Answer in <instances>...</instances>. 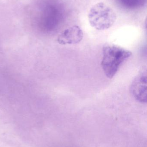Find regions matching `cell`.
Returning a JSON list of instances; mask_svg holds the SVG:
<instances>
[{"label":"cell","mask_w":147,"mask_h":147,"mask_svg":"<svg viewBox=\"0 0 147 147\" xmlns=\"http://www.w3.org/2000/svg\"><path fill=\"white\" fill-rule=\"evenodd\" d=\"M101 65L107 78L111 79L117 73L120 67L132 55V53L114 45H108L103 48Z\"/></svg>","instance_id":"obj_1"},{"label":"cell","mask_w":147,"mask_h":147,"mask_svg":"<svg viewBox=\"0 0 147 147\" xmlns=\"http://www.w3.org/2000/svg\"><path fill=\"white\" fill-rule=\"evenodd\" d=\"M83 32L78 26H73L64 30L58 37L57 41L61 45H74L81 42Z\"/></svg>","instance_id":"obj_4"},{"label":"cell","mask_w":147,"mask_h":147,"mask_svg":"<svg viewBox=\"0 0 147 147\" xmlns=\"http://www.w3.org/2000/svg\"><path fill=\"white\" fill-rule=\"evenodd\" d=\"M119 3L129 9H136L143 6L146 0H117Z\"/></svg>","instance_id":"obj_5"},{"label":"cell","mask_w":147,"mask_h":147,"mask_svg":"<svg viewBox=\"0 0 147 147\" xmlns=\"http://www.w3.org/2000/svg\"><path fill=\"white\" fill-rule=\"evenodd\" d=\"M146 71L140 72L133 80L130 91L133 97L140 102H147Z\"/></svg>","instance_id":"obj_3"},{"label":"cell","mask_w":147,"mask_h":147,"mask_svg":"<svg viewBox=\"0 0 147 147\" xmlns=\"http://www.w3.org/2000/svg\"><path fill=\"white\" fill-rule=\"evenodd\" d=\"M90 25L98 31L107 30L110 28L115 22L117 15L109 6L103 2L94 4L90 9L88 14Z\"/></svg>","instance_id":"obj_2"}]
</instances>
